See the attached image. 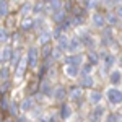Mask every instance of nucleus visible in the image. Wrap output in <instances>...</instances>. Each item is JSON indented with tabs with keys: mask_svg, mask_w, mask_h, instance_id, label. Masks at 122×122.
Wrapping results in <instances>:
<instances>
[{
	"mask_svg": "<svg viewBox=\"0 0 122 122\" xmlns=\"http://www.w3.org/2000/svg\"><path fill=\"white\" fill-rule=\"evenodd\" d=\"M26 60H28L29 68H36L39 62V49L36 46H29L26 51Z\"/></svg>",
	"mask_w": 122,
	"mask_h": 122,
	"instance_id": "obj_3",
	"label": "nucleus"
},
{
	"mask_svg": "<svg viewBox=\"0 0 122 122\" xmlns=\"http://www.w3.org/2000/svg\"><path fill=\"white\" fill-rule=\"evenodd\" d=\"M11 54H13V49H11L10 46L2 47V49H0V64H7V62H10Z\"/></svg>",
	"mask_w": 122,
	"mask_h": 122,
	"instance_id": "obj_12",
	"label": "nucleus"
},
{
	"mask_svg": "<svg viewBox=\"0 0 122 122\" xmlns=\"http://www.w3.org/2000/svg\"><path fill=\"white\" fill-rule=\"evenodd\" d=\"M8 106H10V99L7 94H3L2 98H0V109L2 111H8Z\"/></svg>",
	"mask_w": 122,
	"mask_h": 122,
	"instance_id": "obj_33",
	"label": "nucleus"
},
{
	"mask_svg": "<svg viewBox=\"0 0 122 122\" xmlns=\"http://www.w3.org/2000/svg\"><path fill=\"white\" fill-rule=\"evenodd\" d=\"M109 81L117 88V85L122 83V72L119 70V68H114V70H111V73H109Z\"/></svg>",
	"mask_w": 122,
	"mask_h": 122,
	"instance_id": "obj_13",
	"label": "nucleus"
},
{
	"mask_svg": "<svg viewBox=\"0 0 122 122\" xmlns=\"http://www.w3.org/2000/svg\"><path fill=\"white\" fill-rule=\"evenodd\" d=\"M39 54H41L42 59L51 57V54H52V44H46V46H42V47H41V51H39Z\"/></svg>",
	"mask_w": 122,
	"mask_h": 122,
	"instance_id": "obj_31",
	"label": "nucleus"
},
{
	"mask_svg": "<svg viewBox=\"0 0 122 122\" xmlns=\"http://www.w3.org/2000/svg\"><path fill=\"white\" fill-rule=\"evenodd\" d=\"M88 60H90V64L94 67L98 62H99V56H98V52H96V51H90V52H88Z\"/></svg>",
	"mask_w": 122,
	"mask_h": 122,
	"instance_id": "obj_32",
	"label": "nucleus"
},
{
	"mask_svg": "<svg viewBox=\"0 0 122 122\" xmlns=\"http://www.w3.org/2000/svg\"><path fill=\"white\" fill-rule=\"evenodd\" d=\"M21 52L20 51H13V54H11V59H10V64H11V67L13 68H16V65H18V62L21 60Z\"/></svg>",
	"mask_w": 122,
	"mask_h": 122,
	"instance_id": "obj_30",
	"label": "nucleus"
},
{
	"mask_svg": "<svg viewBox=\"0 0 122 122\" xmlns=\"http://www.w3.org/2000/svg\"><path fill=\"white\" fill-rule=\"evenodd\" d=\"M78 38L81 39V44H83L85 47H91L94 51V47H96V39L93 38V36H90V34H83V36H78Z\"/></svg>",
	"mask_w": 122,
	"mask_h": 122,
	"instance_id": "obj_18",
	"label": "nucleus"
},
{
	"mask_svg": "<svg viewBox=\"0 0 122 122\" xmlns=\"http://www.w3.org/2000/svg\"><path fill=\"white\" fill-rule=\"evenodd\" d=\"M81 96H83V90H81L80 86L72 88V90H70V93H68V98H70L73 103H78V101L81 99Z\"/></svg>",
	"mask_w": 122,
	"mask_h": 122,
	"instance_id": "obj_19",
	"label": "nucleus"
},
{
	"mask_svg": "<svg viewBox=\"0 0 122 122\" xmlns=\"http://www.w3.org/2000/svg\"><path fill=\"white\" fill-rule=\"evenodd\" d=\"M39 44L41 46H46V44H51V41H52V31L51 29H44V31H41L39 33Z\"/></svg>",
	"mask_w": 122,
	"mask_h": 122,
	"instance_id": "obj_11",
	"label": "nucleus"
},
{
	"mask_svg": "<svg viewBox=\"0 0 122 122\" xmlns=\"http://www.w3.org/2000/svg\"><path fill=\"white\" fill-rule=\"evenodd\" d=\"M106 98H107V101L111 104L117 106V104L122 103V90L116 88V86H111V88L106 90Z\"/></svg>",
	"mask_w": 122,
	"mask_h": 122,
	"instance_id": "obj_2",
	"label": "nucleus"
},
{
	"mask_svg": "<svg viewBox=\"0 0 122 122\" xmlns=\"http://www.w3.org/2000/svg\"><path fill=\"white\" fill-rule=\"evenodd\" d=\"M72 114H73L72 106H68V104H62V106H60V111H59V117H60V119L67 121V119L72 117Z\"/></svg>",
	"mask_w": 122,
	"mask_h": 122,
	"instance_id": "obj_17",
	"label": "nucleus"
},
{
	"mask_svg": "<svg viewBox=\"0 0 122 122\" xmlns=\"http://www.w3.org/2000/svg\"><path fill=\"white\" fill-rule=\"evenodd\" d=\"M103 44L104 46H112L114 44V38H112L111 28H104V31H103Z\"/></svg>",
	"mask_w": 122,
	"mask_h": 122,
	"instance_id": "obj_21",
	"label": "nucleus"
},
{
	"mask_svg": "<svg viewBox=\"0 0 122 122\" xmlns=\"http://www.w3.org/2000/svg\"><path fill=\"white\" fill-rule=\"evenodd\" d=\"M20 15L23 16V18H28L33 15V3H23L21 5V8H20Z\"/></svg>",
	"mask_w": 122,
	"mask_h": 122,
	"instance_id": "obj_24",
	"label": "nucleus"
},
{
	"mask_svg": "<svg viewBox=\"0 0 122 122\" xmlns=\"http://www.w3.org/2000/svg\"><path fill=\"white\" fill-rule=\"evenodd\" d=\"M93 73V65L91 64H83L80 68V76H90Z\"/></svg>",
	"mask_w": 122,
	"mask_h": 122,
	"instance_id": "obj_28",
	"label": "nucleus"
},
{
	"mask_svg": "<svg viewBox=\"0 0 122 122\" xmlns=\"http://www.w3.org/2000/svg\"><path fill=\"white\" fill-rule=\"evenodd\" d=\"M33 28H34V18L33 16L23 18V21H21V31H29Z\"/></svg>",
	"mask_w": 122,
	"mask_h": 122,
	"instance_id": "obj_26",
	"label": "nucleus"
},
{
	"mask_svg": "<svg viewBox=\"0 0 122 122\" xmlns=\"http://www.w3.org/2000/svg\"><path fill=\"white\" fill-rule=\"evenodd\" d=\"M83 47L81 44V39L75 36V38H70V42H68V51L67 52H70V54H78V51Z\"/></svg>",
	"mask_w": 122,
	"mask_h": 122,
	"instance_id": "obj_9",
	"label": "nucleus"
},
{
	"mask_svg": "<svg viewBox=\"0 0 122 122\" xmlns=\"http://www.w3.org/2000/svg\"><path fill=\"white\" fill-rule=\"evenodd\" d=\"M67 18H68V16H67L65 10H59V11H54V13H52V21L57 23V25H62Z\"/></svg>",
	"mask_w": 122,
	"mask_h": 122,
	"instance_id": "obj_20",
	"label": "nucleus"
},
{
	"mask_svg": "<svg viewBox=\"0 0 122 122\" xmlns=\"http://www.w3.org/2000/svg\"><path fill=\"white\" fill-rule=\"evenodd\" d=\"M116 15H117V18H119V20L122 21V3L116 7Z\"/></svg>",
	"mask_w": 122,
	"mask_h": 122,
	"instance_id": "obj_39",
	"label": "nucleus"
},
{
	"mask_svg": "<svg viewBox=\"0 0 122 122\" xmlns=\"http://www.w3.org/2000/svg\"><path fill=\"white\" fill-rule=\"evenodd\" d=\"M26 67H28V60H26V56L21 57V60L18 62V65H16V68H15V75L18 76H23V73L26 72Z\"/></svg>",
	"mask_w": 122,
	"mask_h": 122,
	"instance_id": "obj_14",
	"label": "nucleus"
},
{
	"mask_svg": "<svg viewBox=\"0 0 122 122\" xmlns=\"http://www.w3.org/2000/svg\"><path fill=\"white\" fill-rule=\"evenodd\" d=\"M39 93H42L44 96H52L54 88H52V83L47 78H42V81L39 83Z\"/></svg>",
	"mask_w": 122,
	"mask_h": 122,
	"instance_id": "obj_8",
	"label": "nucleus"
},
{
	"mask_svg": "<svg viewBox=\"0 0 122 122\" xmlns=\"http://www.w3.org/2000/svg\"><path fill=\"white\" fill-rule=\"evenodd\" d=\"M91 23H93L94 28H98V29H104L106 26H107V23H106V16H104L103 13H99V11L93 13V16H91Z\"/></svg>",
	"mask_w": 122,
	"mask_h": 122,
	"instance_id": "obj_6",
	"label": "nucleus"
},
{
	"mask_svg": "<svg viewBox=\"0 0 122 122\" xmlns=\"http://www.w3.org/2000/svg\"><path fill=\"white\" fill-rule=\"evenodd\" d=\"M57 41H59V42H57V46H56L57 49H60L62 52H65V51H68V42H70V38H68L67 34H64L62 38H59Z\"/></svg>",
	"mask_w": 122,
	"mask_h": 122,
	"instance_id": "obj_23",
	"label": "nucleus"
},
{
	"mask_svg": "<svg viewBox=\"0 0 122 122\" xmlns=\"http://www.w3.org/2000/svg\"><path fill=\"white\" fill-rule=\"evenodd\" d=\"M106 16V23L109 25V26H117V25H121V20L117 18V15L112 13V11H109L107 15H104Z\"/></svg>",
	"mask_w": 122,
	"mask_h": 122,
	"instance_id": "obj_25",
	"label": "nucleus"
},
{
	"mask_svg": "<svg viewBox=\"0 0 122 122\" xmlns=\"http://www.w3.org/2000/svg\"><path fill=\"white\" fill-rule=\"evenodd\" d=\"M104 114H106V106L104 104H98L94 106L91 114H90V119L93 122H99L101 119H104Z\"/></svg>",
	"mask_w": 122,
	"mask_h": 122,
	"instance_id": "obj_5",
	"label": "nucleus"
},
{
	"mask_svg": "<svg viewBox=\"0 0 122 122\" xmlns=\"http://www.w3.org/2000/svg\"><path fill=\"white\" fill-rule=\"evenodd\" d=\"M99 60H103V73H107V70L111 68V67H114V62H116V56L114 54H111V52H107V51H101L99 54Z\"/></svg>",
	"mask_w": 122,
	"mask_h": 122,
	"instance_id": "obj_1",
	"label": "nucleus"
},
{
	"mask_svg": "<svg viewBox=\"0 0 122 122\" xmlns=\"http://www.w3.org/2000/svg\"><path fill=\"white\" fill-rule=\"evenodd\" d=\"M64 73H65L68 78H78L80 76V68L78 67H72V65H64Z\"/></svg>",
	"mask_w": 122,
	"mask_h": 122,
	"instance_id": "obj_16",
	"label": "nucleus"
},
{
	"mask_svg": "<svg viewBox=\"0 0 122 122\" xmlns=\"http://www.w3.org/2000/svg\"><path fill=\"white\" fill-rule=\"evenodd\" d=\"M34 106H36V101H34V98H25L23 99V103L20 106V111H23V112H31L33 109H34Z\"/></svg>",
	"mask_w": 122,
	"mask_h": 122,
	"instance_id": "obj_10",
	"label": "nucleus"
},
{
	"mask_svg": "<svg viewBox=\"0 0 122 122\" xmlns=\"http://www.w3.org/2000/svg\"><path fill=\"white\" fill-rule=\"evenodd\" d=\"M117 121H119V116H116V114H109L106 119V122H117Z\"/></svg>",
	"mask_w": 122,
	"mask_h": 122,
	"instance_id": "obj_38",
	"label": "nucleus"
},
{
	"mask_svg": "<svg viewBox=\"0 0 122 122\" xmlns=\"http://www.w3.org/2000/svg\"><path fill=\"white\" fill-rule=\"evenodd\" d=\"M98 2H83V8L85 10H96L98 8Z\"/></svg>",
	"mask_w": 122,
	"mask_h": 122,
	"instance_id": "obj_36",
	"label": "nucleus"
},
{
	"mask_svg": "<svg viewBox=\"0 0 122 122\" xmlns=\"http://www.w3.org/2000/svg\"><path fill=\"white\" fill-rule=\"evenodd\" d=\"M101 99H103V93H99V91H90L88 93V103L93 104V106L101 104Z\"/></svg>",
	"mask_w": 122,
	"mask_h": 122,
	"instance_id": "obj_15",
	"label": "nucleus"
},
{
	"mask_svg": "<svg viewBox=\"0 0 122 122\" xmlns=\"http://www.w3.org/2000/svg\"><path fill=\"white\" fill-rule=\"evenodd\" d=\"M83 60H85L83 54H70V56L64 57V62H65V65L78 67V68H81V65H83Z\"/></svg>",
	"mask_w": 122,
	"mask_h": 122,
	"instance_id": "obj_4",
	"label": "nucleus"
},
{
	"mask_svg": "<svg viewBox=\"0 0 122 122\" xmlns=\"http://www.w3.org/2000/svg\"><path fill=\"white\" fill-rule=\"evenodd\" d=\"M44 7H46V2L33 3V15H44Z\"/></svg>",
	"mask_w": 122,
	"mask_h": 122,
	"instance_id": "obj_27",
	"label": "nucleus"
},
{
	"mask_svg": "<svg viewBox=\"0 0 122 122\" xmlns=\"http://www.w3.org/2000/svg\"><path fill=\"white\" fill-rule=\"evenodd\" d=\"M8 39V33H7V29L3 28V26H0V42H5Z\"/></svg>",
	"mask_w": 122,
	"mask_h": 122,
	"instance_id": "obj_37",
	"label": "nucleus"
},
{
	"mask_svg": "<svg viewBox=\"0 0 122 122\" xmlns=\"http://www.w3.org/2000/svg\"><path fill=\"white\" fill-rule=\"evenodd\" d=\"M0 81H10V68L5 65L0 67Z\"/></svg>",
	"mask_w": 122,
	"mask_h": 122,
	"instance_id": "obj_29",
	"label": "nucleus"
},
{
	"mask_svg": "<svg viewBox=\"0 0 122 122\" xmlns=\"http://www.w3.org/2000/svg\"><path fill=\"white\" fill-rule=\"evenodd\" d=\"M18 111H20L18 104L15 103V101H10V106H8V112L11 114V116H15V117H18Z\"/></svg>",
	"mask_w": 122,
	"mask_h": 122,
	"instance_id": "obj_35",
	"label": "nucleus"
},
{
	"mask_svg": "<svg viewBox=\"0 0 122 122\" xmlns=\"http://www.w3.org/2000/svg\"><path fill=\"white\" fill-rule=\"evenodd\" d=\"M8 16V3L7 2H0V20Z\"/></svg>",
	"mask_w": 122,
	"mask_h": 122,
	"instance_id": "obj_34",
	"label": "nucleus"
},
{
	"mask_svg": "<svg viewBox=\"0 0 122 122\" xmlns=\"http://www.w3.org/2000/svg\"><path fill=\"white\" fill-rule=\"evenodd\" d=\"M80 122H83V121H80Z\"/></svg>",
	"mask_w": 122,
	"mask_h": 122,
	"instance_id": "obj_40",
	"label": "nucleus"
},
{
	"mask_svg": "<svg viewBox=\"0 0 122 122\" xmlns=\"http://www.w3.org/2000/svg\"><path fill=\"white\" fill-rule=\"evenodd\" d=\"M78 83H80V88H93V85H94L93 75H90V76H80V78H78Z\"/></svg>",
	"mask_w": 122,
	"mask_h": 122,
	"instance_id": "obj_22",
	"label": "nucleus"
},
{
	"mask_svg": "<svg viewBox=\"0 0 122 122\" xmlns=\"http://www.w3.org/2000/svg\"><path fill=\"white\" fill-rule=\"evenodd\" d=\"M68 96V91H67V88L64 85H59L54 88V93H52V98L59 101V103H62V101H65V98Z\"/></svg>",
	"mask_w": 122,
	"mask_h": 122,
	"instance_id": "obj_7",
	"label": "nucleus"
}]
</instances>
